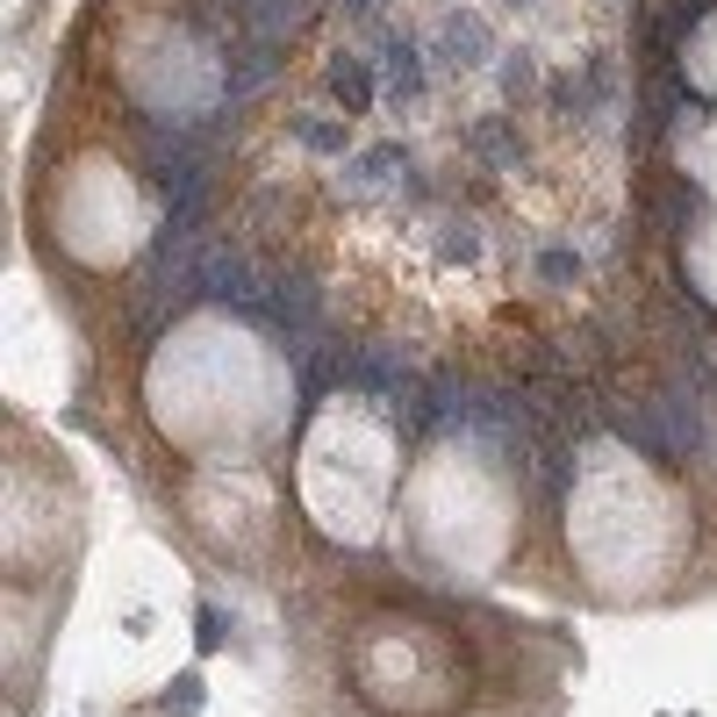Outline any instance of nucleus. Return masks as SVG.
Wrapping results in <instances>:
<instances>
[{"label": "nucleus", "mask_w": 717, "mask_h": 717, "mask_svg": "<svg viewBox=\"0 0 717 717\" xmlns=\"http://www.w3.org/2000/svg\"><path fill=\"white\" fill-rule=\"evenodd\" d=\"M151 409L173 445L223 460V452L273 445L295 417V388H287V366L252 330L223 324V316H194L180 338H165L158 366H151Z\"/></svg>", "instance_id": "f257e3e1"}, {"label": "nucleus", "mask_w": 717, "mask_h": 717, "mask_svg": "<svg viewBox=\"0 0 717 717\" xmlns=\"http://www.w3.org/2000/svg\"><path fill=\"white\" fill-rule=\"evenodd\" d=\"M567 545L596 588L632 596V588H653L660 574L682 567V553H689V510H682V495L638 452L596 445L574 467Z\"/></svg>", "instance_id": "f03ea898"}, {"label": "nucleus", "mask_w": 717, "mask_h": 717, "mask_svg": "<svg viewBox=\"0 0 717 717\" xmlns=\"http://www.w3.org/2000/svg\"><path fill=\"white\" fill-rule=\"evenodd\" d=\"M295 488H301V510L316 516V531H330L345 545H373L395 495H402V438H395V423L373 402L330 395L324 417L301 438Z\"/></svg>", "instance_id": "7ed1b4c3"}, {"label": "nucleus", "mask_w": 717, "mask_h": 717, "mask_svg": "<svg viewBox=\"0 0 717 717\" xmlns=\"http://www.w3.org/2000/svg\"><path fill=\"white\" fill-rule=\"evenodd\" d=\"M409 539L445 574H495L516 545V495L474 445H438L402 488Z\"/></svg>", "instance_id": "20e7f679"}, {"label": "nucleus", "mask_w": 717, "mask_h": 717, "mask_svg": "<svg viewBox=\"0 0 717 717\" xmlns=\"http://www.w3.org/2000/svg\"><path fill=\"white\" fill-rule=\"evenodd\" d=\"M359 704L380 717H438L460 689V653L438 624L417 617H373L352 646Z\"/></svg>", "instance_id": "39448f33"}, {"label": "nucleus", "mask_w": 717, "mask_h": 717, "mask_svg": "<svg viewBox=\"0 0 717 717\" xmlns=\"http://www.w3.org/2000/svg\"><path fill=\"white\" fill-rule=\"evenodd\" d=\"M689 273H696V287L717 301V216L696 231V244H689Z\"/></svg>", "instance_id": "423d86ee"}]
</instances>
